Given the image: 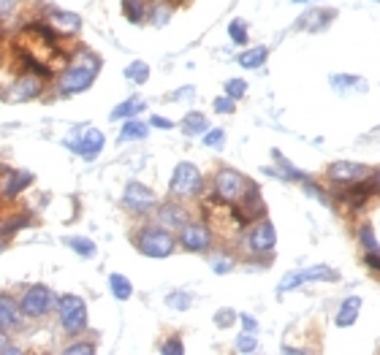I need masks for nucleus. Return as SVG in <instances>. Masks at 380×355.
Masks as SVG:
<instances>
[{
	"label": "nucleus",
	"mask_w": 380,
	"mask_h": 355,
	"mask_svg": "<svg viewBox=\"0 0 380 355\" xmlns=\"http://www.w3.org/2000/svg\"><path fill=\"white\" fill-rule=\"evenodd\" d=\"M256 347H258V341L253 331H244V334L236 336V353H253Z\"/></svg>",
	"instance_id": "obj_29"
},
{
	"label": "nucleus",
	"mask_w": 380,
	"mask_h": 355,
	"mask_svg": "<svg viewBox=\"0 0 380 355\" xmlns=\"http://www.w3.org/2000/svg\"><path fill=\"white\" fill-rule=\"evenodd\" d=\"M68 355H76V353H95V344L93 341H74L66 347Z\"/></svg>",
	"instance_id": "obj_36"
},
{
	"label": "nucleus",
	"mask_w": 380,
	"mask_h": 355,
	"mask_svg": "<svg viewBox=\"0 0 380 355\" xmlns=\"http://www.w3.org/2000/svg\"><path fill=\"white\" fill-rule=\"evenodd\" d=\"M122 11L131 22H141L147 14V6H144V0H122Z\"/></svg>",
	"instance_id": "obj_27"
},
{
	"label": "nucleus",
	"mask_w": 380,
	"mask_h": 355,
	"mask_svg": "<svg viewBox=\"0 0 380 355\" xmlns=\"http://www.w3.org/2000/svg\"><path fill=\"white\" fill-rule=\"evenodd\" d=\"M266 57H269V49H266V46H253V49H247V52L239 55V66L250 71L261 68V66L266 63Z\"/></svg>",
	"instance_id": "obj_20"
},
{
	"label": "nucleus",
	"mask_w": 380,
	"mask_h": 355,
	"mask_svg": "<svg viewBox=\"0 0 380 355\" xmlns=\"http://www.w3.org/2000/svg\"><path fill=\"white\" fill-rule=\"evenodd\" d=\"M136 247L147 258H169L174 252L176 239L163 225H147V228H141L139 236H136Z\"/></svg>",
	"instance_id": "obj_1"
},
{
	"label": "nucleus",
	"mask_w": 380,
	"mask_h": 355,
	"mask_svg": "<svg viewBox=\"0 0 380 355\" xmlns=\"http://www.w3.org/2000/svg\"><path fill=\"white\" fill-rule=\"evenodd\" d=\"M171 195L174 198H193V195H199L204 187V179H201V171L196 168L193 163H179L174 168V177H171Z\"/></svg>",
	"instance_id": "obj_5"
},
{
	"label": "nucleus",
	"mask_w": 380,
	"mask_h": 355,
	"mask_svg": "<svg viewBox=\"0 0 380 355\" xmlns=\"http://www.w3.org/2000/svg\"><path fill=\"white\" fill-rule=\"evenodd\" d=\"M66 245L71 247L76 255H81V258H93L95 255V245L90 239H84V236H68Z\"/></svg>",
	"instance_id": "obj_24"
},
{
	"label": "nucleus",
	"mask_w": 380,
	"mask_h": 355,
	"mask_svg": "<svg viewBox=\"0 0 380 355\" xmlns=\"http://www.w3.org/2000/svg\"><path fill=\"white\" fill-rule=\"evenodd\" d=\"M44 76H39V73H25V76H19L16 82L6 90V101L9 103H22V101H33V98H39L41 93H44V82H41Z\"/></svg>",
	"instance_id": "obj_7"
},
{
	"label": "nucleus",
	"mask_w": 380,
	"mask_h": 355,
	"mask_svg": "<svg viewBox=\"0 0 380 355\" xmlns=\"http://www.w3.org/2000/svg\"><path fill=\"white\" fill-rule=\"evenodd\" d=\"M359 312H361V296H348V299L339 304L337 317H334V320H337L339 328H348L356 323Z\"/></svg>",
	"instance_id": "obj_17"
},
{
	"label": "nucleus",
	"mask_w": 380,
	"mask_h": 355,
	"mask_svg": "<svg viewBox=\"0 0 380 355\" xmlns=\"http://www.w3.org/2000/svg\"><path fill=\"white\" fill-rule=\"evenodd\" d=\"M182 130L188 136H201V133L209 130V123H206V117H204L201 111H190V114H185V120H182Z\"/></svg>",
	"instance_id": "obj_19"
},
{
	"label": "nucleus",
	"mask_w": 380,
	"mask_h": 355,
	"mask_svg": "<svg viewBox=\"0 0 380 355\" xmlns=\"http://www.w3.org/2000/svg\"><path fill=\"white\" fill-rule=\"evenodd\" d=\"M339 272H334L331 266H310V269H299V272H288L277 285V293L283 296L294 287H301L307 282H337Z\"/></svg>",
	"instance_id": "obj_3"
},
{
	"label": "nucleus",
	"mask_w": 380,
	"mask_h": 355,
	"mask_svg": "<svg viewBox=\"0 0 380 355\" xmlns=\"http://www.w3.org/2000/svg\"><path fill=\"white\" fill-rule=\"evenodd\" d=\"M329 179L331 182H339V185H351V182H359V179L369 177V168L364 163H348V160H339V163L329 165Z\"/></svg>",
	"instance_id": "obj_13"
},
{
	"label": "nucleus",
	"mask_w": 380,
	"mask_h": 355,
	"mask_svg": "<svg viewBox=\"0 0 380 355\" xmlns=\"http://www.w3.org/2000/svg\"><path fill=\"white\" fill-rule=\"evenodd\" d=\"M364 263L372 269V272H378L380 274V252H366L364 255Z\"/></svg>",
	"instance_id": "obj_41"
},
{
	"label": "nucleus",
	"mask_w": 380,
	"mask_h": 355,
	"mask_svg": "<svg viewBox=\"0 0 380 355\" xmlns=\"http://www.w3.org/2000/svg\"><path fill=\"white\" fill-rule=\"evenodd\" d=\"M22 304H16L11 296H0V328L14 331L22 326Z\"/></svg>",
	"instance_id": "obj_15"
},
{
	"label": "nucleus",
	"mask_w": 380,
	"mask_h": 355,
	"mask_svg": "<svg viewBox=\"0 0 380 355\" xmlns=\"http://www.w3.org/2000/svg\"><path fill=\"white\" fill-rule=\"evenodd\" d=\"M30 182H33V174H30V171L6 168V174L0 177V198H14V195H19Z\"/></svg>",
	"instance_id": "obj_14"
},
{
	"label": "nucleus",
	"mask_w": 380,
	"mask_h": 355,
	"mask_svg": "<svg viewBox=\"0 0 380 355\" xmlns=\"http://www.w3.org/2000/svg\"><path fill=\"white\" fill-rule=\"evenodd\" d=\"M359 242H361V247H364L366 252H380L378 239H375V231H372L369 225H361V228H359Z\"/></svg>",
	"instance_id": "obj_28"
},
{
	"label": "nucleus",
	"mask_w": 380,
	"mask_h": 355,
	"mask_svg": "<svg viewBox=\"0 0 380 355\" xmlns=\"http://www.w3.org/2000/svg\"><path fill=\"white\" fill-rule=\"evenodd\" d=\"M122 204L128 206L131 212H149L152 206L158 204V195L141 182H128V187L122 192Z\"/></svg>",
	"instance_id": "obj_10"
},
{
	"label": "nucleus",
	"mask_w": 380,
	"mask_h": 355,
	"mask_svg": "<svg viewBox=\"0 0 380 355\" xmlns=\"http://www.w3.org/2000/svg\"><path fill=\"white\" fill-rule=\"evenodd\" d=\"M212 269H215V274H229L231 269H234V260L231 258H215L212 260Z\"/></svg>",
	"instance_id": "obj_38"
},
{
	"label": "nucleus",
	"mask_w": 380,
	"mask_h": 355,
	"mask_svg": "<svg viewBox=\"0 0 380 355\" xmlns=\"http://www.w3.org/2000/svg\"><path fill=\"white\" fill-rule=\"evenodd\" d=\"M274 242H277V231H274L271 220H258L256 225L247 231V247L256 255H264V252L274 249Z\"/></svg>",
	"instance_id": "obj_9"
},
{
	"label": "nucleus",
	"mask_w": 380,
	"mask_h": 355,
	"mask_svg": "<svg viewBox=\"0 0 380 355\" xmlns=\"http://www.w3.org/2000/svg\"><path fill=\"white\" fill-rule=\"evenodd\" d=\"M109 287H111V293H114V299L117 301H128L131 296H134L131 279L122 277V274H111V277H109Z\"/></svg>",
	"instance_id": "obj_21"
},
{
	"label": "nucleus",
	"mask_w": 380,
	"mask_h": 355,
	"mask_svg": "<svg viewBox=\"0 0 380 355\" xmlns=\"http://www.w3.org/2000/svg\"><path fill=\"white\" fill-rule=\"evenodd\" d=\"M125 79H131L134 84H144L149 79V66L147 63H141V60H136V63H131V66L125 68Z\"/></svg>",
	"instance_id": "obj_25"
},
{
	"label": "nucleus",
	"mask_w": 380,
	"mask_h": 355,
	"mask_svg": "<svg viewBox=\"0 0 380 355\" xmlns=\"http://www.w3.org/2000/svg\"><path fill=\"white\" fill-rule=\"evenodd\" d=\"M95 82V68L93 66H71V68L60 76V93L63 96H76L90 90Z\"/></svg>",
	"instance_id": "obj_6"
},
{
	"label": "nucleus",
	"mask_w": 380,
	"mask_h": 355,
	"mask_svg": "<svg viewBox=\"0 0 380 355\" xmlns=\"http://www.w3.org/2000/svg\"><path fill=\"white\" fill-rule=\"evenodd\" d=\"M331 87L337 93H348V90H366V84L359 79V76H348V73H337L331 76Z\"/></svg>",
	"instance_id": "obj_23"
},
{
	"label": "nucleus",
	"mask_w": 380,
	"mask_h": 355,
	"mask_svg": "<svg viewBox=\"0 0 380 355\" xmlns=\"http://www.w3.org/2000/svg\"><path fill=\"white\" fill-rule=\"evenodd\" d=\"M158 220L163 228H182V225H188V212L176 204H163L158 209Z\"/></svg>",
	"instance_id": "obj_16"
},
{
	"label": "nucleus",
	"mask_w": 380,
	"mask_h": 355,
	"mask_svg": "<svg viewBox=\"0 0 380 355\" xmlns=\"http://www.w3.org/2000/svg\"><path fill=\"white\" fill-rule=\"evenodd\" d=\"M294 3H307V0H294Z\"/></svg>",
	"instance_id": "obj_46"
},
{
	"label": "nucleus",
	"mask_w": 380,
	"mask_h": 355,
	"mask_svg": "<svg viewBox=\"0 0 380 355\" xmlns=\"http://www.w3.org/2000/svg\"><path fill=\"white\" fill-rule=\"evenodd\" d=\"M179 245L190 249V252H204L212 245V233L201 222H188V225L179 228Z\"/></svg>",
	"instance_id": "obj_11"
},
{
	"label": "nucleus",
	"mask_w": 380,
	"mask_h": 355,
	"mask_svg": "<svg viewBox=\"0 0 380 355\" xmlns=\"http://www.w3.org/2000/svg\"><path fill=\"white\" fill-rule=\"evenodd\" d=\"M3 247H6V236L0 233V252H3Z\"/></svg>",
	"instance_id": "obj_45"
},
{
	"label": "nucleus",
	"mask_w": 380,
	"mask_h": 355,
	"mask_svg": "<svg viewBox=\"0 0 380 355\" xmlns=\"http://www.w3.org/2000/svg\"><path fill=\"white\" fill-rule=\"evenodd\" d=\"M256 182H250L247 177H242L239 171L234 168H223L215 177V198L217 201H226V204H239L244 195L250 192Z\"/></svg>",
	"instance_id": "obj_2"
},
{
	"label": "nucleus",
	"mask_w": 380,
	"mask_h": 355,
	"mask_svg": "<svg viewBox=\"0 0 380 355\" xmlns=\"http://www.w3.org/2000/svg\"><path fill=\"white\" fill-rule=\"evenodd\" d=\"M16 6H19V0H0V19L14 14V9H16Z\"/></svg>",
	"instance_id": "obj_40"
},
{
	"label": "nucleus",
	"mask_w": 380,
	"mask_h": 355,
	"mask_svg": "<svg viewBox=\"0 0 380 355\" xmlns=\"http://www.w3.org/2000/svg\"><path fill=\"white\" fill-rule=\"evenodd\" d=\"M144 106H147V103H144L141 98H128V101H122L120 106L111 109V120H131L136 114H141Z\"/></svg>",
	"instance_id": "obj_18"
},
{
	"label": "nucleus",
	"mask_w": 380,
	"mask_h": 355,
	"mask_svg": "<svg viewBox=\"0 0 380 355\" xmlns=\"http://www.w3.org/2000/svg\"><path fill=\"white\" fill-rule=\"evenodd\" d=\"M152 22H155V25H158V28H161V25H166V22H169V14H171V9H169V6H155V9H152Z\"/></svg>",
	"instance_id": "obj_37"
},
{
	"label": "nucleus",
	"mask_w": 380,
	"mask_h": 355,
	"mask_svg": "<svg viewBox=\"0 0 380 355\" xmlns=\"http://www.w3.org/2000/svg\"><path fill=\"white\" fill-rule=\"evenodd\" d=\"M104 141H106V138H104V133H101L98 128H87L81 138H66V147L74 152H79L81 158L93 160V158H98L101 150H104Z\"/></svg>",
	"instance_id": "obj_12"
},
{
	"label": "nucleus",
	"mask_w": 380,
	"mask_h": 355,
	"mask_svg": "<svg viewBox=\"0 0 380 355\" xmlns=\"http://www.w3.org/2000/svg\"><path fill=\"white\" fill-rule=\"evenodd\" d=\"M239 320H242L244 331H253V334H256V331H258V323H256V317H253V314H242Z\"/></svg>",
	"instance_id": "obj_43"
},
{
	"label": "nucleus",
	"mask_w": 380,
	"mask_h": 355,
	"mask_svg": "<svg viewBox=\"0 0 380 355\" xmlns=\"http://www.w3.org/2000/svg\"><path fill=\"white\" fill-rule=\"evenodd\" d=\"M244 93H247V82H244V79H229V82H226V96L229 98L239 101Z\"/></svg>",
	"instance_id": "obj_31"
},
{
	"label": "nucleus",
	"mask_w": 380,
	"mask_h": 355,
	"mask_svg": "<svg viewBox=\"0 0 380 355\" xmlns=\"http://www.w3.org/2000/svg\"><path fill=\"white\" fill-rule=\"evenodd\" d=\"M0 353H19L16 347H11V344H9L6 334H3V328H0Z\"/></svg>",
	"instance_id": "obj_44"
},
{
	"label": "nucleus",
	"mask_w": 380,
	"mask_h": 355,
	"mask_svg": "<svg viewBox=\"0 0 380 355\" xmlns=\"http://www.w3.org/2000/svg\"><path fill=\"white\" fill-rule=\"evenodd\" d=\"M52 22H57L66 33H76L81 28V19L76 14H68V11H52Z\"/></svg>",
	"instance_id": "obj_26"
},
{
	"label": "nucleus",
	"mask_w": 380,
	"mask_h": 355,
	"mask_svg": "<svg viewBox=\"0 0 380 355\" xmlns=\"http://www.w3.org/2000/svg\"><path fill=\"white\" fill-rule=\"evenodd\" d=\"M54 304V296L49 287L44 285H33L25 290V296H22V312L25 317H44V314L52 309Z\"/></svg>",
	"instance_id": "obj_8"
},
{
	"label": "nucleus",
	"mask_w": 380,
	"mask_h": 355,
	"mask_svg": "<svg viewBox=\"0 0 380 355\" xmlns=\"http://www.w3.org/2000/svg\"><path fill=\"white\" fill-rule=\"evenodd\" d=\"M166 304H169L171 309H188V307H190V296H188V293H179V290H176V293H171V296L166 299Z\"/></svg>",
	"instance_id": "obj_33"
},
{
	"label": "nucleus",
	"mask_w": 380,
	"mask_h": 355,
	"mask_svg": "<svg viewBox=\"0 0 380 355\" xmlns=\"http://www.w3.org/2000/svg\"><path fill=\"white\" fill-rule=\"evenodd\" d=\"M149 123H152V128H163V130H171V128H174V123H171V120H166V117H161V114H155Z\"/></svg>",
	"instance_id": "obj_42"
},
{
	"label": "nucleus",
	"mask_w": 380,
	"mask_h": 355,
	"mask_svg": "<svg viewBox=\"0 0 380 355\" xmlns=\"http://www.w3.org/2000/svg\"><path fill=\"white\" fill-rule=\"evenodd\" d=\"M236 323V312L234 309H220V312L215 314V326L217 328H229Z\"/></svg>",
	"instance_id": "obj_34"
},
{
	"label": "nucleus",
	"mask_w": 380,
	"mask_h": 355,
	"mask_svg": "<svg viewBox=\"0 0 380 355\" xmlns=\"http://www.w3.org/2000/svg\"><path fill=\"white\" fill-rule=\"evenodd\" d=\"M223 141H226V133H223L220 128H215V130H206V133H204V144H206V147H212V150L223 147Z\"/></svg>",
	"instance_id": "obj_32"
},
{
	"label": "nucleus",
	"mask_w": 380,
	"mask_h": 355,
	"mask_svg": "<svg viewBox=\"0 0 380 355\" xmlns=\"http://www.w3.org/2000/svg\"><path fill=\"white\" fill-rule=\"evenodd\" d=\"M147 133H149L147 123H139L136 117H131L128 123L122 125V130H120V141H131V138H147Z\"/></svg>",
	"instance_id": "obj_22"
},
{
	"label": "nucleus",
	"mask_w": 380,
	"mask_h": 355,
	"mask_svg": "<svg viewBox=\"0 0 380 355\" xmlns=\"http://www.w3.org/2000/svg\"><path fill=\"white\" fill-rule=\"evenodd\" d=\"M229 36L234 43H247V25H244L242 19H234L229 25Z\"/></svg>",
	"instance_id": "obj_30"
},
{
	"label": "nucleus",
	"mask_w": 380,
	"mask_h": 355,
	"mask_svg": "<svg viewBox=\"0 0 380 355\" xmlns=\"http://www.w3.org/2000/svg\"><path fill=\"white\" fill-rule=\"evenodd\" d=\"M161 353H166V355H179V353H185V344L182 341L176 339H169V341H163L161 344Z\"/></svg>",
	"instance_id": "obj_35"
},
{
	"label": "nucleus",
	"mask_w": 380,
	"mask_h": 355,
	"mask_svg": "<svg viewBox=\"0 0 380 355\" xmlns=\"http://www.w3.org/2000/svg\"><path fill=\"white\" fill-rule=\"evenodd\" d=\"M215 111L217 114H231V111H234V98H217L215 101Z\"/></svg>",
	"instance_id": "obj_39"
},
{
	"label": "nucleus",
	"mask_w": 380,
	"mask_h": 355,
	"mask_svg": "<svg viewBox=\"0 0 380 355\" xmlns=\"http://www.w3.org/2000/svg\"><path fill=\"white\" fill-rule=\"evenodd\" d=\"M57 312H60V326L71 336H76L87 328V307L79 296H63L57 301Z\"/></svg>",
	"instance_id": "obj_4"
}]
</instances>
